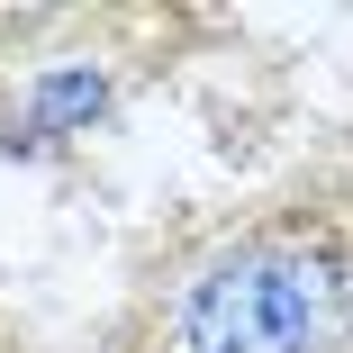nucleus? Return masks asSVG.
Masks as SVG:
<instances>
[{
  "mask_svg": "<svg viewBox=\"0 0 353 353\" xmlns=\"http://www.w3.org/2000/svg\"><path fill=\"white\" fill-rule=\"evenodd\" d=\"M154 353H353V208L290 199L190 254L154 299Z\"/></svg>",
  "mask_w": 353,
  "mask_h": 353,
  "instance_id": "obj_1",
  "label": "nucleus"
}]
</instances>
